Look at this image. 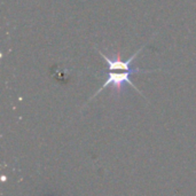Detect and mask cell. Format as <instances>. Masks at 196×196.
Listing matches in <instances>:
<instances>
[{"mask_svg":"<svg viewBox=\"0 0 196 196\" xmlns=\"http://www.w3.org/2000/svg\"><path fill=\"white\" fill-rule=\"evenodd\" d=\"M161 69H149V70H147V69H140V68H134V69H132L130 71H123V72H111V71H108L107 72V79H105V82L102 84V86L99 88L98 91L95 92L93 95H92L91 98L88 99V101H91L92 99H94L98 94L101 93V91H103L105 88L107 87H109L111 86L115 91L117 92L118 94L122 92L123 90V87L125 85H130L132 86L135 91H138V93L140 94V95H142L144 97V94H142V92H140V90L138 88L137 86L134 85L133 83H132V80H131V76L132 75H134V73H139V72H144V73H149V72H154V71H159Z\"/></svg>","mask_w":196,"mask_h":196,"instance_id":"cell-1","label":"cell"},{"mask_svg":"<svg viewBox=\"0 0 196 196\" xmlns=\"http://www.w3.org/2000/svg\"><path fill=\"white\" fill-rule=\"evenodd\" d=\"M144 46H146V44H144V46H141L138 51H135V53H134L129 60H126V61H122L119 58H117V59H110L109 56H107L105 53L101 52L100 49H97V51H98L99 54L101 55V58L105 61V63H107V68H108V71H115V70L130 71V70H132V69H134V68H132V62H133L134 59H135L138 55L140 54V52L144 49Z\"/></svg>","mask_w":196,"mask_h":196,"instance_id":"cell-2","label":"cell"}]
</instances>
